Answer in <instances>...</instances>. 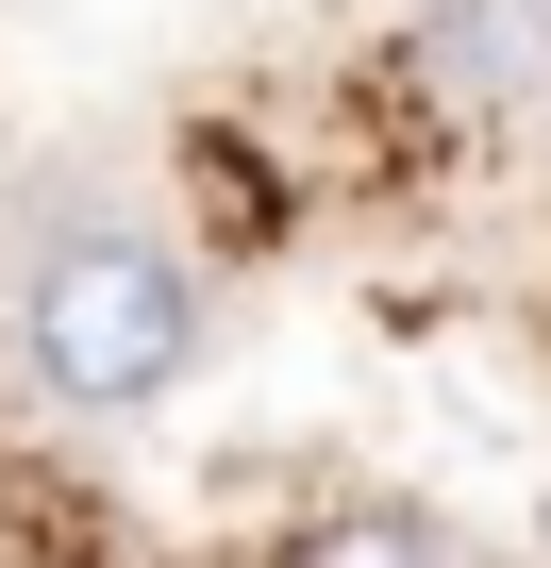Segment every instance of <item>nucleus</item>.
<instances>
[{
	"label": "nucleus",
	"instance_id": "nucleus-2",
	"mask_svg": "<svg viewBox=\"0 0 551 568\" xmlns=\"http://www.w3.org/2000/svg\"><path fill=\"white\" fill-rule=\"evenodd\" d=\"M401 68H418L435 101H518V84L551 68V0H435Z\"/></svg>",
	"mask_w": 551,
	"mask_h": 568
},
{
	"label": "nucleus",
	"instance_id": "nucleus-3",
	"mask_svg": "<svg viewBox=\"0 0 551 568\" xmlns=\"http://www.w3.org/2000/svg\"><path fill=\"white\" fill-rule=\"evenodd\" d=\"M318 551H451V518H418V501H335Z\"/></svg>",
	"mask_w": 551,
	"mask_h": 568
},
{
	"label": "nucleus",
	"instance_id": "nucleus-1",
	"mask_svg": "<svg viewBox=\"0 0 551 568\" xmlns=\"http://www.w3.org/2000/svg\"><path fill=\"white\" fill-rule=\"evenodd\" d=\"M0 335H18V385L51 418H151L201 368V267L167 234H134V217H51L18 251Z\"/></svg>",
	"mask_w": 551,
	"mask_h": 568
}]
</instances>
